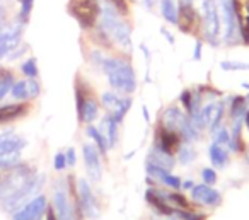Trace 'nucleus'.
Segmentation results:
<instances>
[{
	"instance_id": "nucleus-25",
	"label": "nucleus",
	"mask_w": 249,
	"mask_h": 220,
	"mask_svg": "<svg viewBox=\"0 0 249 220\" xmlns=\"http://www.w3.org/2000/svg\"><path fill=\"white\" fill-rule=\"evenodd\" d=\"M86 135L90 138V140L96 142V148L101 152L103 155L107 154V150H109V145H107L106 138H104V135L99 131V128L94 127V125H89V127L86 128Z\"/></svg>"
},
{
	"instance_id": "nucleus-17",
	"label": "nucleus",
	"mask_w": 249,
	"mask_h": 220,
	"mask_svg": "<svg viewBox=\"0 0 249 220\" xmlns=\"http://www.w3.org/2000/svg\"><path fill=\"white\" fill-rule=\"evenodd\" d=\"M145 200L157 213H160V215H164V217L174 215V210H176V208H174V206L167 202L166 196H164V191H160V189L149 188L145 191Z\"/></svg>"
},
{
	"instance_id": "nucleus-3",
	"label": "nucleus",
	"mask_w": 249,
	"mask_h": 220,
	"mask_svg": "<svg viewBox=\"0 0 249 220\" xmlns=\"http://www.w3.org/2000/svg\"><path fill=\"white\" fill-rule=\"evenodd\" d=\"M72 176H69V181L67 179H58L53 184V196H52V208L55 212L56 219L58 220H79L77 217H82L79 212V206H77V191H73L72 186Z\"/></svg>"
},
{
	"instance_id": "nucleus-22",
	"label": "nucleus",
	"mask_w": 249,
	"mask_h": 220,
	"mask_svg": "<svg viewBox=\"0 0 249 220\" xmlns=\"http://www.w3.org/2000/svg\"><path fill=\"white\" fill-rule=\"evenodd\" d=\"M118 127H120V125H118L116 121L109 116V114H106V116L103 118V121H101L99 131L104 135V138H106L109 148H113L114 145L118 144Z\"/></svg>"
},
{
	"instance_id": "nucleus-42",
	"label": "nucleus",
	"mask_w": 249,
	"mask_h": 220,
	"mask_svg": "<svg viewBox=\"0 0 249 220\" xmlns=\"http://www.w3.org/2000/svg\"><path fill=\"white\" fill-rule=\"evenodd\" d=\"M220 67L227 72L231 70H249V65L248 63H239V62H222Z\"/></svg>"
},
{
	"instance_id": "nucleus-40",
	"label": "nucleus",
	"mask_w": 249,
	"mask_h": 220,
	"mask_svg": "<svg viewBox=\"0 0 249 220\" xmlns=\"http://www.w3.org/2000/svg\"><path fill=\"white\" fill-rule=\"evenodd\" d=\"M201 179H203L205 184L213 186L215 183H217V172H215V169L213 167H205L203 171H201Z\"/></svg>"
},
{
	"instance_id": "nucleus-46",
	"label": "nucleus",
	"mask_w": 249,
	"mask_h": 220,
	"mask_svg": "<svg viewBox=\"0 0 249 220\" xmlns=\"http://www.w3.org/2000/svg\"><path fill=\"white\" fill-rule=\"evenodd\" d=\"M193 181H184L183 183V184H181V188H183V189H193Z\"/></svg>"
},
{
	"instance_id": "nucleus-10",
	"label": "nucleus",
	"mask_w": 249,
	"mask_h": 220,
	"mask_svg": "<svg viewBox=\"0 0 249 220\" xmlns=\"http://www.w3.org/2000/svg\"><path fill=\"white\" fill-rule=\"evenodd\" d=\"M22 26H24L22 22H16L5 28L4 33L0 35V60L9 56L19 46L22 39Z\"/></svg>"
},
{
	"instance_id": "nucleus-1",
	"label": "nucleus",
	"mask_w": 249,
	"mask_h": 220,
	"mask_svg": "<svg viewBox=\"0 0 249 220\" xmlns=\"http://www.w3.org/2000/svg\"><path fill=\"white\" fill-rule=\"evenodd\" d=\"M99 33L106 45H118L123 52H132V29L128 22L123 21L120 12L107 2L101 7Z\"/></svg>"
},
{
	"instance_id": "nucleus-38",
	"label": "nucleus",
	"mask_w": 249,
	"mask_h": 220,
	"mask_svg": "<svg viewBox=\"0 0 249 220\" xmlns=\"http://www.w3.org/2000/svg\"><path fill=\"white\" fill-rule=\"evenodd\" d=\"M28 84V92H29V99H38L39 94H41V86L36 79H28L26 80Z\"/></svg>"
},
{
	"instance_id": "nucleus-7",
	"label": "nucleus",
	"mask_w": 249,
	"mask_h": 220,
	"mask_svg": "<svg viewBox=\"0 0 249 220\" xmlns=\"http://www.w3.org/2000/svg\"><path fill=\"white\" fill-rule=\"evenodd\" d=\"M203 24L205 35L212 45H218L220 38V18L215 0H203Z\"/></svg>"
},
{
	"instance_id": "nucleus-16",
	"label": "nucleus",
	"mask_w": 249,
	"mask_h": 220,
	"mask_svg": "<svg viewBox=\"0 0 249 220\" xmlns=\"http://www.w3.org/2000/svg\"><path fill=\"white\" fill-rule=\"evenodd\" d=\"M178 26L183 33L190 35L198 29V14L190 2H181V7L178 11Z\"/></svg>"
},
{
	"instance_id": "nucleus-36",
	"label": "nucleus",
	"mask_w": 249,
	"mask_h": 220,
	"mask_svg": "<svg viewBox=\"0 0 249 220\" xmlns=\"http://www.w3.org/2000/svg\"><path fill=\"white\" fill-rule=\"evenodd\" d=\"M21 2V12H19V22L26 24L29 19V14L33 11V4H35V0H19Z\"/></svg>"
},
{
	"instance_id": "nucleus-11",
	"label": "nucleus",
	"mask_w": 249,
	"mask_h": 220,
	"mask_svg": "<svg viewBox=\"0 0 249 220\" xmlns=\"http://www.w3.org/2000/svg\"><path fill=\"white\" fill-rule=\"evenodd\" d=\"M222 118H224V103H218V101H212V103L205 104L200 111V120L203 123L205 128L215 133V131L220 128Z\"/></svg>"
},
{
	"instance_id": "nucleus-35",
	"label": "nucleus",
	"mask_w": 249,
	"mask_h": 220,
	"mask_svg": "<svg viewBox=\"0 0 249 220\" xmlns=\"http://www.w3.org/2000/svg\"><path fill=\"white\" fill-rule=\"evenodd\" d=\"M174 215H176V219L179 220H205L207 219V215H203V213H198V212H193V210H174Z\"/></svg>"
},
{
	"instance_id": "nucleus-32",
	"label": "nucleus",
	"mask_w": 249,
	"mask_h": 220,
	"mask_svg": "<svg viewBox=\"0 0 249 220\" xmlns=\"http://www.w3.org/2000/svg\"><path fill=\"white\" fill-rule=\"evenodd\" d=\"M11 96L12 99H16L18 103H26L29 99V92H28V84L26 80H16L14 86L11 89Z\"/></svg>"
},
{
	"instance_id": "nucleus-31",
	"label": "nucleus",
	"mask_w": 249,
	"mask_h": 220,
	"mask_svg": "<svg viewBox=\"0 0 249 220\" xmlns=\"http://www.w3.org/2000/svg\"><path fill=\"white\" fill-rule=\"evenodd\" d=\"M248 113V99L242 96H235L231 103V116L232 120L237 118H244V114Z\"/></svg>"
},
{
	"instance_id": "nucleus-4",
	"label": "nucleus",
	"mask_w": 249,
	"mask_h": 220,
	"mask_svg": "<svg viewBox=\"0 0 249 220\" xmlns=\"http://www.w3.org/2000/svg\"><path fill=\"white\" fill-rule=\"evenodd\" d=\"M70 12L84 29H90L96 26L97 19L101 16L99 0H72L70 2Z\"/></svg>"
},
{
	"instance_id": "nucleus-18",
	"label": "nucleus",
	"mask_w": 249,
	"mask_h": 220,
	"mask_svg": "<svg viewBox=\"0 0 249 220\" xmlns=\"http://www.w3.org/2000/svg\"><path fill=\"white\" fill-rule=\"evenodd\" d=\"M234 12L237 18L239 35L242 41L249 45V0H232Z\"/></svg>"
},
{
	"instance_id": "nucleus-5",
	"label": "nucleus",
	"mask_w": 249,
	"mask_h": 220,
	"mask_svg": "<svg viewBox=\"0 0 249 220\" xmlns=\"http://www.w3.org/2000/svg\"><path fill=\"white\" fill-rule=\"evenodd\" d=\"M77 206L82 217H87L90 220H96L101 215L99 203L94 196V191L87 179H79L77 181Z\"/></svg>"
},
{
	"instance_id": "nucleus-12",
	"label": "nucleus",
	"mask_w": 249,
	"mask_h": 220,
	"mask_svg": "<svg viewBox=\"0 0 249 220\" xmlns=\"http://www.w3.org/2000/svg\"><path fill=\"white\" fill-rule=\"evenodd\" d=\"M191 198L195 203H200L205 206H218L222 203V195L220 191L208 184H195L191 189Z\"/></svg>"
},
{
	"instance_id": "nucleus-8",
	"label": "nucleus",
	"mask_w": 249,
	"mask_h": 220,
	"mask_svg": "<svg viewBox=\"0 0 249 220\" xmlns=\"http://www.w3.org/2000/svg\"><path fill=\"white\" fill-rule=\"evenodd\" d=\"M181 144H183V138L178 131L162 127V125L156 128V135H154V147L156 148L166 152V154L176 155Z\"/></svg>"
},
{
	"instance_id": "nucleus-24",
	"label": "nucleus",
	"mask_w": 249,
	"mask_h": 220,
	"mask_svg": "<svg viewBox=\"0 0 249 220\" xmlns=\"http://www.w3.org/2000/svg\"><path fill=\"white\" fill-rule=\"evenodd\" d=\"M242 123H244V118L234 120V127H232V131H231V145H229V147L234 152H237V154L244 152V147H246L244 140H242Z\"/></svg>"
},
{
	"instance_id": "nucleus-39",
	"label": "nucleus",
	"mask_w": 249,
	"mask_h": 220,
	"mask_svg": "<svg viewBox=\"0 0 249 220\" xmlns=\"http://www.w3.org/2000/svg\"><path fill=\"white\" fill-rule=\"evenodd\" d=\"M67 167H69V165H67L65 154H63V152H56L55 157H53V169L58 171V172H62V171H65Z\"/></svg>"
},
{
	"instance_id": "nucleus-26",
	"label": "nucleus",
	"mask_w": 249,
	"mask_h": 220,
	"mask_svg": "<svg viewBox=\"0 0 249 220\" xmlns=\"http://www.w3.org/2000/svg\"><path fill=\"white\" fill-rule=\"evenodd\" d=\"M16 79L12 70L9 69H0V101H4L5 96L11 94V89L14 86Z\"/></svg>"
},
{
	"instance_id": "nucleus-21",
	"label": "nucleus",
	"mask_w": 249,
	"mask_h": 220,
	"mask_svg": "<svg viewBox=\"0 0 249 220\" xmlns=\"http://www.w3.org/2000/svg\"><path fill=\"white\" fill-rule=\"evenodd\" d=\"M208 157H210V162L215 169H225L229 164V150L224 147V145H218L217 142L208 147Z\"/></svg>"
},
{
	"instance_id": "nucleus-49",
	"label": "nucleus",
	"mask_w": 249,
	"mask_h": 220,
	"mask_svg": "<svg viewBox=\"0 0 249 220\" xmlns=\"http://www.w3.org/2000/svg\"><path fill=\"white\" fill-rule=\"evenodd\" d=\"M246 161H248V164H249V152H248V155H246Z\"/></svg>"
},
{
	"instance_id": "nucleus-15",
	"label": "nucleus",
	"mask_w": 249,
	"mask_h": 220,
	"mask_svg": "<svg viewBox=\"0 0 249 220\" xmlns=\"http://www.w3.org/2000/svg\"><path fill=\"white\" fill-rule=\"evenodd\" d=\"M147 174L156 179V181L162 183V184L167 186L169 189H174V191H179L181 184H183V181H181L178 176L171 174V171H167V169H164V167H159V165H156L150 161H147Z\"/></svg>"
},
{
	"instance_id": "nucleus-33",
	"label": "nucleus",
	"mask_w": 249,
	"mask_h": 220,
	"mask_svg": "<svg viewBox=\"0 0 249 220\" xmlns=\"http://www.w3.org/2000/svg\"><path fill=\"white\" fill-rule=\"evenodd\" d=\"M21 72L24 73L26 79H38L39 69H38V63H36V58L24 60L21 65Z\"/></svg>"
},
{
	"instance_id": "nucleus-43",
	"label": "nucleus",
	"mask_w": 249,
	"mask_h": 220,
	"mask_svg": "<svg viewBox=\"0 0 249 220\" xmlns=\"http://www.w3.org/2000/svg\"><path fill=\"white\" fill-rule=\"evenodd\" d=\"M65 157H67V165H69V167H73V165L77 164V155H75V148L73 147L67 148Z\"/></svg>"
},
{
	"instance_id": "nucleus-48",
	"label": "nucleus",
	"mask_w": 249,
	"mask_h": 220,
	"mask_svg": "<svg viewBox=\"0 0 249 220\" xmlns=\"http://www.w3.org/2000/svg\"><path fill=\"white\" fill-rule=\"evenodd\" d=\"M244 123H246V127H248V130H249V110H248V113L244 114Z\"/></svg>"
},
{
	"instance_id": "nucleus-44",
	"label": "nucleus",
	"mask_w": 249,
	"mask_h": 220,
	"mask_svg": "<svg viewBox=\"0 0 249 220\" xmlns=\"http://www.w3.org/2000/svg\"><path fill=\"white\" fill-rule=\"evenodd\" d=\"M195 60H201V41H198L195 45V53H193Z\"/></svg>"
},
{
	"instance_id": "nucleus-9",
	"label": "nucleus",
	"mask_w": 249,
	"mask_h": 220,
	"mask_svg": "<svg viewBox=\"0 0 249 220\" xmlns=\"http://www.w3.org/2000/svg\"><path fill=\"white\" fill-rule=\"evenodd\" d=\"M82 157H84V165H86V172H87V176H89V179L92 183H99L101 178H103V165H101L99 150L96 148V145L84 144Z\"/></svg>"
},
{
	"instance_id": "nucleus-23",
	"label": "nucleus",
	"mask_w": 249,
	"mask_h": 220,
	"mask_svg": "<svg viewBox=\"0 0 249 220\" xmlns=\"http://www.w3.org/2000/svg\"><path fill=\"white\" fill-rule=\"evenodd\" d=\"M149 161L154 162L156 165H159V167L167 169V171H171V169L174 167V164H176V157H174V155L166 154V152L159 150V148H156V147L150 150Z\"/></svg>"
},
{
	"instance_id": "nucleus-30",
	"label": "nucleus",
	"mask_w": 249,
	"mask_h": 220,
	"mask_svg": "<svg viewBox=\"0 0 249 220\" xmlns=\"http://www.w3.org/2000/svg\"><path fill=\"white\" fill-rule=\"evenodd\" d=\"M176 154H178V161H179L183 165L191 164V162L196 159V152H195L193 145L186 144V142H183V144L179 145V148H178Z\"/></svg>"
},
{
	"instance_id": "nucleus-2",
	"label": "nucleus",
	"mask_w": 249,
	"mask_h": 220,
	"mask_svg": "<svg viewBox=\"0 0 249 220\" xmlns=\"http://www.w3.org/2000/svg\"><path fill=\"white\" fill-rule=\"evenodd\" d=\"M101 70L106 75L111 89L118 94H133L137 91V75L133 65L121 56H107L104 58Z\"/></svg>"
},
{
	"instance_id": "nucleus-41",
	"label": "nucleus",
	"mask_w": 249,
	"mask_h": 220,
	"mask_svg": "<svg viewBox=\"0 0 249 220\" xmlns=\"http://www.w3.org/2000/svg\"><path fill=\"white\" fill-rule=\"evenodd\" d=\"M107 4L113 5L121 16H126L128 14V4H126V0H106Z\"/></svg>"
},
{
	"instance_id": "nucleus-34",
	"label": "nucleus",
	"mask_w": 249,
	"mask_h": 220,
	"mask_svg": "<svg viewBox=\"0 0 249 220\" xmlns=\"http://www.w3.org/2000/svg\"><path fill=\"white\" fill-rule=\"evenodd\" d=\"M120 99L121 97L116 91H106V92H103V96H101V104H103L107 111H113L114 108H116V104L120 103Z\"/></svg>"
},
{
	"instance_id": "nucleus-14",
	"label": "nucleus",
	"mask_w": 249,
	"mask_h": 220,
	"mask_svg": "<svg viewBox=\"0 0 249 220\" xmlns=\"http://www.w3.org/2000/svg\"><path fill=\"white\" fill-rule=\"evenodd\" d=\"M28 145L26 138L16 135L14 131H4L0 133V157H7L12 154H19Z\"/></svg>"
},
{
	"instance_id": "nucleus-37",
	"label": "nucleus",
	"mask_w": 249,
	"mask_h": 220,
	"mask_svg": "<svg viewBox=\"0 0 249 220\" xmlns=\"http://www.w3.org/2000/svg\"><path fill=\"white\" fill-rule=\"evenodd\" d=\"M215 142L218 145H224V147H229L231 145V131L225 127H220L217 131H215Z\"/></svg>"
},
{
	"instance_id": "nucleus-6",
	"label": "nucleus",
	"mask_w": 249,
	"mask_h": 220,
	"mask_svg": "<svg viewBox=\"0 0 249 220\" xmlns=\"http://www.w3.org/2000/svg\"><path fill=\"white\" fill-rule=\"evenodd\" d=\"M48 206V198L45 195H36L18 212L12 213V220H45Z\"/></svg>"
},
{
	"instance_id": "nucleus-19",
	"label": "nucleus",
	"mask_w": 249,
	"mask_h": 220,
	"mask_svg": "<svg viewBox=\"0 0 249 220\" xmlns=\"http://www.w3.org/2000/svg\"><path fill=\"white\" fill-rule=\"evenodd\" d=\"M186 118H188V114L183 113L179 108L171 106V108H167V110L164 111L160 125H162V127H166V128H171V130H174V131H178V133H179L181 127H183V123H184V120H186Z\"/></svg>"
},
{
	"instance_id": "nucleus-27",
	"label": "nucleus",
	"mask_w": 249,
	"mask_h": 220,
	"mask_svg": "<svg viewBox=\"0 0 249 220\" xmlns=\"http://www.w3.org/2000/svg\"><path fill=\"white\" fill-rule=\"evenodd\" d=\"M132 104H133V101H132V97H121L120 99V103L116 104V108H114L113 111H109V116L113 118L114 121H116L118 125L121 123V121L124 120V116H126V113L130 111V108H132Z\"/></svg>"
},
{
	"instance_id": "nucleus-13",
	"label": "nucleus",
	"mask_w": 249,
	"mask_h": 220,
	"mask_svg": "<svg viewBox=\"0 0 249 220\" xmlns=\"http://www.w3.org/2000/svg\"><path fill=\"white\" fill-rule=\"evenodd\" d=\"M220 5H222V16H224V24H225V43H234L239 35L234 4H232V0H220Z\"/></svg>"
},
{
	"instance_id": "nucleus-29",
	"label": "nucleus",
	"mask_w": 249,
	"mask_h": 220,
	"mask_svg": "<svg viewBox=\"0 0 249 220\" xmlns=\"http://www.w3.org/2000/svg\"><path fill=\"white\" fill-rule=\"evenodd\" d=\"M160 11L167 22L178 24V7L174 0H160Z\"/></svg>"
},
{
	"instance_id": "nucleus-47",
	"label": "nucleus",
	"mask_w": 249,
	"mask_h": 220,
	"mask_svg": "<svg viewBox=\"0 0 249 220\" xmlns=\"http://www.w3.org/2000/svg\"><path fill=\"white\" fill-rule=\"evenodd\" d=\"M143 116H145L147 121H150V116H149V110H147V106H143Z\"/></svg>"
},
{
	"instance_id": "nucleus-45",
	"label": "nucleus",
	"mask_w": 249,
	"mask_h": 220,
	"mask_svg": "<svg viewBox=\"0 0 249 220\" xmlns=\"http://www.w3.org/2000/svg\"><path fill=\"white\" fill-rule=\"evenodd\" d=\"M45 220H58V219H56V215H55V212H53L52 206H48V210H46Z\"/></svg>"
},
{
	"instance_id": "nucleus-28",
	"label": "nucleus",
	"mask_w": 249,
	"mask_h": 220,
	"mask_svg": "<svg viewBox=\"0 0 249 220\" xmlns=\"http://www.w3.org/2000/svg\"><path fill=\"white\" fill-rule=\"evenodd\" d=\"M164 196H166V200L174 206V208H178V210H193V206H191V203L188 202L186 196L181 195V193H178V191H174V189L171 193H164Z\"/></svg>"
},
{
	"instance_id": "nucleus-20",
	"label": "nucleus",
	"mask_w": 249,
	"mask_h": 220,
	"mask_svg": "<svg viewBox=\"0 0 249 220\" xmlns=\"http://www.w3.org/2000/svg\"><path fill=\"white\" fill-rule=\"evenodd\" d=\"M77 118H79L80 123H86V125H92L94 121L99 118V103H97V99L94 97L92 92L89 94L86 104H84L82 113H80Z\"/></svg>"
}]
</instances>
